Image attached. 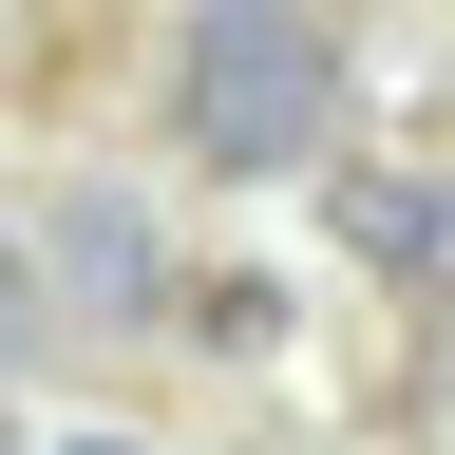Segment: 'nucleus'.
Returning <instances> with one entry per match:
<instances>
[{"label":"nucleus","mask_w":455,"mask_h":455,"mask_svg":"<svg viewBox=\"0 0 455 455\" xmlns=\"http://www.w3.org/2000/svg\"><path fill=\"white\" fill-rule=\"evenodd\" d=\"M0 455H20V418H0Z\"/></svg>","instance_id":"423d86ee"},{"label":"nucleus","mask_w":455,"mask_h":455,"mask_svg":"<svg viewBox=\"0 0 455 455\" xmlns=\"http://www.w3.org/2000/svg\"><path fill=\"white\" fill-rule=\"evenodd\" d=\"M341 114V57L304 0H190V38H171V133L209 171H304Z\"/></svg>","instance_id":"f257e3e1"},{"label":"nucleus","mask_w":455,"mask_h":455,"mask_svg":"<svg viewBox=\"0 0 455 455\" xmlns=\"http://www.w3.org/2000/svg\"><path fill=\"white\" fill-rule=\"evenodd\" d=\"M0 341H20V266H0Z\"/></svg>","instance_id":"39448f33"},{"label":"nucleus","mask_w":455,"mask_h":455,"mask_svg":"<svg viewBox=\"0 0 455 455\" xmlns=\"http://www.w3.org/2000/svg\"><path fill=\"white\" fill-rule=\"evenodd\" d=\"M38 455H133V436H38Z\"/></svg>","instance_id":"20e7f679"},{"label":"nucleus","mask_w":455,"mask_h":455,"mask_svg":"<svg viewBox=\"0 0 455 455\" xmlns=\"http://www.w3.org/2000/svg\"><path fill=\"white\" fill-rule=\"evenodd\" d=\"M398 418H418V455H455V323L418 341V379H398Z\"/></svg>","instance_id":"7ed1b4c3"},{"label":"nucleus","mask_w":455,"mask_h":455,"mask_svg":"<svg viewBox=\"0 0 455 455\" xmlns=\"http://www.w3.org/2000/svg\"><path fill=\"white\" fill-rule=\"evenodd\" d=\"M341 247H361V266H398V284H455V190H436V171H341Z\"/></svg>","instance_id":"f03ea898"}]
</instances>
